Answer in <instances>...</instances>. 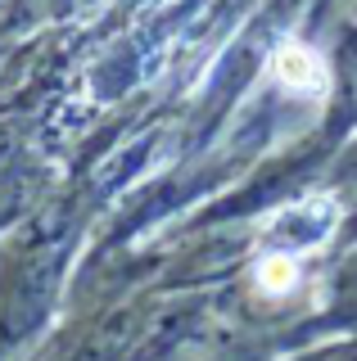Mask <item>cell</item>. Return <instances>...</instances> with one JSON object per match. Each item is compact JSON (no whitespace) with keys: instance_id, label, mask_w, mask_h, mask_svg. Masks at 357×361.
Wrapping results in <instances>:
<instances>
[{"instance_id":"1","label":"cell","mask_w":357,"mask_h":361,"mask_svg":"<svg viewBox=\"0 0 357 361\" xmlns=\"http://www.w3.org/2000/svg\"><path fill=\"white\" fill-rule=\"evenodd\" d=\"M272 73H276V82L303 90V95H321V90H326V82H330V73H326V63H321V54L308 50V45H294V41L276 50Z\"/></svg>"},{"instance_id":"2","label":"cell","mask_w":357,"mask_h":361,"mask_svg":"<svg viewBox=\"0 0 357 361\" xmlns=\"http://www.w3.org/2000/svg\"><path fill=\"white\" fill-rule=\"evenodd\" d=\"M294 280H298V267H294V257H289V253L262 257V267H258V289L285 293V289H294Z\"/></svg>"}]
</instances>
